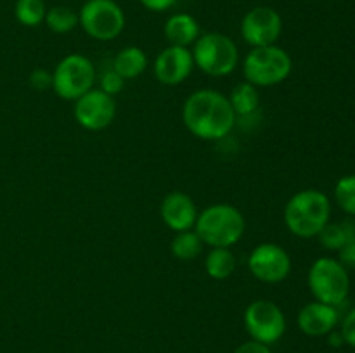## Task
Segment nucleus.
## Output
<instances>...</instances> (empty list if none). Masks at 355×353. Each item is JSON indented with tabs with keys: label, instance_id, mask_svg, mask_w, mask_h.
<instances>
[{
	"label": "nucleus",
	"instance_id": "4be33fe9",
	"mask_svg": "<svg viewBox=\"0 0 355 353\" xmlns=\"http://www.w3.org/2000/svg\"><path fill=\"white\" fill-rule=\"evenodd\" d=\"M45 7L44 0H16L14 6V16L17 23L26 28H35L45 21Z\"/></svg>",
	"mask_w": 355,
	"mask_h": 353
},
{
	"label": "nucleus",
	"instance_id": "0eeeda50",
	"mask_svg": "<svg viewBox=\"0 0 355 353\" xmlns=\"http://www.w3.org/2000/svg\"><path fill=\"white\" fill-rule=\"evenodd\" d=\"M123 9L116 0H87L78 12V26L97 42H110L125 30Z\"/></svg>",
	"mask_w": 355,
	"mask_h": 353
},
{
	"label": "nucleus",
	"instance_id": "ddd939ff",
	"mask_svg": "<svg viewBox=\"0 0 355 353\" xmlns=\"http://www.w3.org/2000/svg\"><path fill=\"white\" fill-rule=\"evenodd\" d=\"M193 69L194 61L191 48L177 47V45H168L166 48H163L156 55L155 64H153L155 78L168 87H175L186 82Z\"/></svg>",
	"mask_w": 355,
	"mask_h": 353
},
{
	"label": "nucleus",
	"instance_id": "20e7f679",
	"mask_svg": "<svg viewBox=\"0 0 355 353\" xmlns=\"http://www.w3.org/2000/svg\"><path fill=\"white\" fill-rule=\"evenodd\" d=\"M191 54H193L194 68L215 78L229 76L238 68L239 62L238 45L231 37L218 31L200 35L191 48Z\"/></svg>",
	"mask_w": 355,
	"mask_h": 353
},
{
	"label": "nucleus",
	"instance_id": "4468645a",
	"mask_svg": "<svg viewBox=\"0 0 355 353\" xmlns=\"http://www.w3.org/2000/svg\"><path fill=\"white\" fill-rule=\"evenodd\" d=\"M159 217H162L163 224L175 234L191 230L194 228L198 218L196 204L189 194L182 192V190H172L163 197L162 204H159Z\"/></svg>",
	"mask_w": 355,
	"mask_h": 353
},
{
	"label": "nucleus",
	"instance_id": "423d86ee",
	"mask_svg": "<svg viewBox=\"0 0 355 353\" xmlns=\"http://www.w3.org/2000/svg\"><path fill=\"white\" fill-rule=\"evenodd\" d=\"M309 289L315 301L338 307L347 300L350 291L349 270L336 258L322 256L309 270Z\"/></svg>",
	"mask_w": 355,
	"mask_h": 353
},
{
	"label": "nucleus",
	"instance_id": "2eb2a0df",
	"mask_svg": "<svg viewBox=\"0 0 355 353\" xmlns=\"http://www.w3.org/2000/svg\"><path fill=\"white\" fill-rule=\"evenodd\" d=\"M338 315V308L333 305L312 301L298 311L297 324L304 334L311 336V338H319V336H328L336 327L340 320Z\"/></svg>",
	"mask_w": 355,
	"mask_h": 353
},
{
	"label": "nucleus",
	"instance_id": "bb28decb",
	"mask_svg": "<svg viewBox=\"0 0 355 353\" xmlns=\"http://www.w3.org/2000/svg\"><path fill=\"white\" fill-rule=\"evenodd\" d=\"M340 332H342L343 339H345V345H350L355 348V308L345 315Z\"/></svg>",
	"mask_w": 355,
	"mask_h": 353
},
{
	"label": "nucleus",
	"instance_id": "5701e85b",
	"mask_svg": "<svg viewBox=\"0 0 355 353\" xmlns=\"http://www.w3.org/2000/svg\"><path fill=\"white\" fill-rule=\"evenodd\" d=\"M335 199L345 213L355 217V175H345L336 182Z\"/></svg>",
	"mask_w": 355,
	"mask_h": 353
},
{
	"label": "nucleus",
	"instance_id": "f3484780",
	"mask_svg": "<svg viewBox=\"0 0 355 353\" xmlns=\"http://www.w3.org/2000/svg\"><path fill=\"white\" fill-rule=\"evenodd\" d=\"M148 68V55L141 47H125L114 55L113 69L123 80H134L141 76Z\"/></svg>",
	"mask_w": 355,
	"mask_h": 353
},
{
	"label": "nucleus",
	"instance_id": "39448f33",
	"mask_svg": "<svg viewBox=\"0 0 355 353\" xmlns=\"http://www.w3.org/2000/svg\"><path fill=\"white\" fill-rule=\"evenodd\" d=\"M293 69L291 55L279 45L255 47L243 61V75L255 87H274L288 80Z\"/></svg>",
	"mask_w": 355,
	"mask_h": 353
},
{
	"label": "nucleus",
	"instance_id": "7ed1b4c3",
	"mask_svg": "<svg viewBox=\"0 0 355 353\" xmlns=\"http://www.w3.org/2000/svg\"><path fill=\"white\" fill-rule=\"evenodd\" d=\"M194 230L210 248H232L245 235L246 220L232 204L217 203L198 213Z\"/></svg>",
	"mask_w": 355,
	"mask_h": 353
},
{
	"label": "nucleus",
	"instance_id": "6e6552de",
	"mask_svg": "<svg viewBox=\"0 0 355 353\" xmlns=\"http://www.w3.org/2000/svg\"><path fill=\"white\" fill-rule=\"evenodd\" d=\"M96 68L83 54H68L52 71V90L64 100H73L94 89Z\"/></svg>",
	"mask_w": 355,
	"mask_h": 353
},
{
	"label": "nucleus",
	"instance_id": "412c9836",
	"mask_svg": "<svg viewBox=\"0 0 355 353\" xmlns=\"http://www.w3.org/2000/svg\"><path fill=\"white\" fill-rule=\"evenodd\" d=\"M44 23L52 33H69V31H73L78 26V12L73 10L71 7L54 6L51 9H47V12H45Z\"/></svg>",
	"mask_w": 355,
	"mask_h": 353
},
{
	"label": "nucleus",
	"instance_id": "dca6fc26",
	"mask_svg": "<svg viewBox=\"0 0 355 353\" xmlns=\"http://www.w3.org/2000/svg\"><path fill=\"white\" fill-rule=\"evenodd\" d=\"M163 33H165V38L170 45L189 48L200 38L201 28L194 16L187 12H177L166 19Z\"/></svg>",
	"mask_w": 355,
	"mask_h": 353
},
{
	"label": "nucleus",
	"instance_id": "393cba45",
	"mask_svg": "<svg viewBox=\"0 0 355 353\" xmlns=\"http://www.w3.org/2000/svg\"><path fill=\"white\" fill-rule=\"evenodd\" d=\"M123 87H125V80L121 78V76L118 75L113 68H111L110 71H104L103 75H101L99 89L103 90V92H106L107 96H111V97L118 96V93L123 90Z\"/></svg>",
	"mask_w": 355,
	"mask_h": 353
},
{
	"label": "nucleus",
	"instance_id": "f8f14e48",
	"mask_svg": "<svg viewBox=\"0 0 355 353\" xmlns=\"http://www.w3.org/2000/svg\"><path fill=\"white\" fill-rule=\"evenodd\" d=\"M75 121L89 132H101L113 123L116 116V102L114 97L107 96L101 89H90L80 99L75 100L73 106Z\"/></svg>",
	"mask_w": 355,
	"mask_h": 353
},
{
	"label": "nucleus",
	"instance_id": "f03ea898",
	"mask_svg": "<svg viewBox=\"0 0 355 353\" xmlns=\"http://www.w3.org/2000/svg\"><path fill=\"white\" fill-rule=\"evenodd\" d=\"M331 203L324 192L305 189L293 194L284 206V225L300 239L318 237L329 224Z\"/></svg>",
	"mask_w": 355,
	"mask_h": 353
},
{
	"label": "nucleus",
	"instance_id": "c756f323",
	"mask_svg": "<svg viewBox=\"0 0 355 353\" xmlns=\"http://www.w3.org/2000/svg\"><path fill=\"white\" fill-rule=\"evenodd\" d=\"M234 353H272V352H270V348L267 345H262V343L250 339V341L239 345L238 348L234 350Z\"/></svg>",
	"mask_w": 355,
	"mask_h": 353
},
{
	"label": "nucleus",
	"instance_id": "f257e3e1",
	"mask_svg": "<svg viewBox=\"0 0 355 353\" xmlns=\"http://www.w3.org/2000/svg\"><path fill=\"white\" fill-rule=\"evenodd\" d=\"M184 127L201 141H220L236 127L234 109L229 97L215 89L194 90L182 106Z\"/></svg>",
	"mask_w": 355,
	"mask_h": 353
},
{
	"label": "nucleus",
	"instance_id": "cd10ccee",
	"mask_svg": "<svg viewBox=\"0 0 355 353\" xmlns=\"http://www.w3.org/2000/svg\"><path fill=\"white\" fill-rule=\"evenodd\" d=\"M338 262L345 266L347 270H355V239L347 241L342 249H338Z\"/></svg>",
	"mask_w": 355,
	"mask_h": 353
},
{
	"label": "nucleus",
	"instance_id": "9d476101",
	"mask_svg": "<svg viewBox=\"0 0 355 353\" xmlns=\"http://www.w3.org/2000/svg\"><path fill=\"white\" fill-rule=\"evenodd\" d=\"M248 269L257 280L266 284H279L291 272V256L276 242H262L252 249Z\"/></svg>",
	"mask_w": 355,
	"mask_h": 353
},
{
	"label": "nucleus",
	"instance_id": "6ab92c4d",
	"mask_svg": "<svg viewBox=\"0 0 355 353\" xmlns=\"http://www.w3.org/2000/svg\"><path fill=\"white\" fill-rule=\"evenodd\" d=\"M229 102H231L232 109H234L236 116H252L257 113L260 106V93L259 87L252 85L250 82H241L232 89L231 96H229Z\"/></svg>",
	"mask_w": 355,
	"mask_h": 353
},
{
	"label": "nucleus",
	"instance_id": "a211bd4d",
	"mask_svg": "<svg viewBox=\"0 0 355 353\" xmlns=\"http://www.w3.org/2000/svg\"><path fill=\"white\" fill-rule=\"evenodd\" d=\"M205 270L214 280L229 279L236 270V255L231 248H210L205 258Z\"/></svg>",
	"mask_w": 355,
	"mask_h": 353
},
{
	"label": "nucleus",
	"instance_id": "b1692460",
	"mask_svg": "<svg viewBox=\"0 0 355 353\" xmlns=\"http://www.w3.org/2000/svg\"><path fill=\"white\" fill-rule=\"evenodd\" d=\"M319 241L329 251H338L349 241V230L345 224H328L319 232Z\"/></svg>",
	"mask_w": 355,
	"mask_h": 353
},
{
	"label": "nucleus",
	"instance_id": "c85d7f7f",
	"mask_svg": "<svg viewBox=\"0 0 355 353\" xmlns=\"http://www.w3.org/2000/svg\"><path fill=\"white\" fill-rule=\"evenodd\" d=\"M139 2L151 12H165V10L172 9L175 6L177 0H139Z\"/></svg>",
	"mask_w": 355,
	"mask_h": 353
},
{
	"label": "nucleus",
	"instance_id": "aec40b11",
	"mask_svg": "<svg viewBox=\"0 0 355 353\" xmlns=\"http://www.w3.org/2000/svg\"><path fill=\"white\" fill-rule=\"evenodd\" d=\"M203 241L196 234V230L191 228V230L177 232L173 235L172 242H170V253L175 260L191 262V260H196L203 253Z\"/></svg>",
	"mask_w": 355,
	"mask_h": 353
},
{
	"label": "nucleus",
	"instance_id": "a878e982",
	"mask_svg": "<svg viewBox=\"0 0 355 353\" xmlns=\"http://www.w3.org/2000/svg\"><path fill=\"white\" fill-rule=\"evenodd\" d=\"M30 85L35 90H49L52 89V73L44 68H37L30 75Z\"/></svg>",
	"mask_w": 355,
	"mask_h": 353
},
{
	"label": "nucleus",
	"instance_id": "7c9ffc66",
	"mask_svg": "<svg viewBox=\"0 0 355 353\" xmlns=\"http://www.w3.org/2000/svg\"><path fill=\"white\" fill-rule=\"evenodd\" d=\"M328 343H329V346H333V348H340V346L345 345V339H343L342 332L333 329V331L328 334Z\"/></svg>",
	"mask_w": 355,
	"mask_h": 353
},
{
	"label": "nucleus",
	"instance_id": "9b49d317",
	"mask_svg": "<svg viewBox=\"0 0 355 353\" xmlns=\"http://www.w3.org/2000/svg\"><path fill=\"white\" fill-rule=\"evenodd\" d=\"M239 31L245 44L252 48L276 45L283 33V19L274 7H253L243 16Z\"/></svg>",
	"mask_w": 355,
	"mask_h": 353
},
{
	"label": "nucleus",
	"instance_id": "1a4fd4ad",
	"mask_svg": "<svg viewBox=\"0 0 355 353\" xmlns=\"http://www.w3.org/2000/svg\"><path fill=\"white\" fill-rule=\"evenodd\" d=\"M245 327L253 341L274 345L286 332V317L283 310L270 300H255L245 310Z\"/></svg>",
	"mask_w": 355,
	"mask_h": 353
}]
</instances>
